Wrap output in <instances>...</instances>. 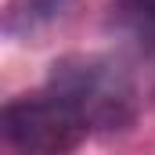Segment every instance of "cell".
<instances>
[{"label": "cell", "instance_id": "cell-2", "mask_svg": "<svg viewBox=\"0 0 155 155\" xmlns=\"http://www.w3.org/2000/svg\"><path fill=\"white\" fill-rule=\"evenodd\" d=\"M87 134V123L54 90L15 97L4 108V141L15 155H72Z\"/></svg>", "mask_w": 155, "mask_h": 155}, {"label": "cell", "instance_id": "cell-1", "mask_svg": "<svg viewBox=\"0 0 155 155\" xmlns=\"http://www.w3.org/2000/svg\"><path fill=\"white\" fill-rule=\"evenodd\" d=\"M87 130H119L137 112V90L130 72L105 54H69L54 61L51 87Z\"/></svg>", "mask_w": 155, "mask_h": 155}, {"label": "cell", "instance_id": "cell-4", "mask_svg": "<svg viewBox=\"0 0 155 155\" xmlns=\"http://www.w3.org/2000/svg\"><path fill=\"white\" fill-rule=\"evenodd\" d=\"M126 18L141 29V33H152L155 36V0H119Z\"/></svg>", "mask_w": 155, "mask_h": 155}, {"label": "cell", "instance_id": "cell-3", "mask_svg": "<svg viewBox=\"0 0 155 155\" xmlns=\"http://www.w3.org/2000/svg\"><path fill=\"white\" fill-rule=\"evenodd\" d=\"M61 7H65V0H15V7H11V15H7V29H11V33L33 29L40 22L54 18Z\"/></svg>", "mask_w": 155, "mask_h": 155}]
</instances>
